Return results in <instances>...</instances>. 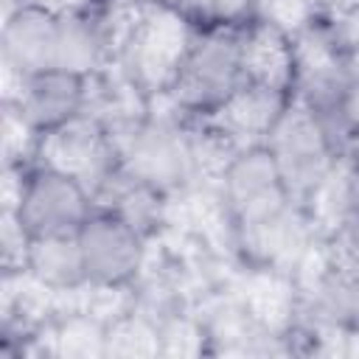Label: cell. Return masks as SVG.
I'll use <instances>...</instances> for the list:
<instances>
[{
  "label": "cell",
  "mask_w": 359,
  "mask_h": 359,
  "mask_svg": "<svg viewBox=\"0 0 359 359\" xmlns=\"http://www.w3.org/2000/svg\"><path fill=\"white\" fill-rule=\"evenodd\" d=\"M289 104H292V93L244 81L219 109H213L202 121L219 129L236 149H250L266 143L269 132L275 129V123L280 121Z\"/></svg>",
  "instance_id": "cell-10"
},
{
  "label": "cell",
  "mask_w": 359,
  "mask_h": 359,
  "mask_svg": "<svg viewBox=\"0 0 359 359\" xmlns=\"http://www.w3.org/2000/svg\"><path fill=\"white\" fill-rule=\"evenodd\" d=\"M241 50H244L247 81L292 93L294 48H292V34L286 28L264 17H255L241 28Z\"/></svg>",
  "instance_id": "cell-12"
},
{
  "label": "cell",
  "mask_w": 359,
  "mask_h": 359,
  "mask_svg": "<svg viewBox=\"0 0 359 359\" xmlns=\"http://www.w3.org/2000/svg\"><path fill=\"white\" fill-rule=\"evenodd\" d=\"M182 11L199 25H247L258 17V0H185Z\"/></svg>",
  "instance_id": "cell-17"
},
{
  "label": "cell",
  "mask_w": 359,
  "mask_h": 359,
  "mask_svg": "<svg viewBox=\"0 0 359 359\" xmlns=\"http://www.w3.org/2000/svg\"><path fill=\"white\" fill-rule=\"evenodd\" d=\"M95 210L90 188L50 165L25 171L14 213L28 236H73Z\"/></svg>",
  "instance_id": "cell-4"
},
{
  "label": "cell",
  "mask_w": 359,
  "mask_h": 359,
  "mask_svg": "<svg viewBox=\"0 0 359 359\" xmlns=\"http://www.w3.org/2000/svg\"><path fill=\"white\" fill-rule=\"evenodd\" d=\"M109 59H115V48L104 17L87 14L84 8L59 14L53 67L90 79L107 67Z\"/></svg>",
  "instance_id": "cell-11"
},
{
  "label": "cell",
  "mask_w": 359,
  "mask_h": 359,
  "mask_svg": "<svg viewBox=\"0 0 359 359\" xmlns=\"http://www.w3.org/2000/svg\"><path fill=\"white\" fill-rule=\"evenodd\" d=\"M309 6V20H323V22H337L359 11V0H306Z\"/></svg>",
  "instance_id": "cell-19"
},
{
  "label": "cell",
  "mask_w": 359,
  "mask_h": 359,
  "mask_svg": "<svg viewBox=\"0 0 359 359\" xmlns=\"http://www.w3.org/2000/svg\"><path fill=\"white\" fill-rule=\"evenodd\" d=\"M300 303L314 328L351 334L359 323V275H348L323 264L309 280Z\"/></svg>",
  "instance_id": "cell-13"
},
{
  "label": "cell",
  "mask_w": 359,
  "mask_h": 359,
  "mask_svg": "<svg viewBox=\"0 0 359 359\" xmlns=\"http://www.w3.org/2000/svg\"><path fill=\"white\" fill-rule=\"evenodd\" d=\"M143 356V353H160V325H151L135 311H126V317H115L107 325L104 337V356Z\"/></svg>",
  "instance_id": "cell-15"
},
{
  "label": "cell",
  "mask_w": 359,
  "mask_h": 359,
  "mask_svg": "<svg viewBox=\"0 0 359 359\" xmlns=\"http://www.w3.org/2000/svg\"><path fill=\"white\" fill-rule=\"evenodd\" d=\"M56 22L59 14L34 0H25L22 6L6 11L0 48H3V67L8 81L53 67Z\"/></svg>",
  "instance_id": "cell-9"
},
{
  "label": "cell",
  "mask_w": 359,
  "mask_h": 359,
  "mask_svg": "<svg viewBox=\"0 0 359 359\" xmlns=\"http://www.w3.org/2000/svg\"><path fill=\"white\" fill-rule=\"evenodd\" d=\"M244 25H199L165 90L180 115L205 118L219 109L244 81Z\"/></svg>",
  "instance_id": "cell-1"
},
{
  "label": "cell",
  "mask_w": 359,
  "mask_h": 359,
  "mask_svg": "<svg viewBox=\"0 0 359 359\" xmlns=\"http://www.w3.org/2000/svg\"><path fill=\"white\" fill-rule=\"evenodd\" d=\"M339 196H342V219H359V163L339 165Z\"/></svg>",
  "instance_id": "cell-18"
},
{
  "label": "cell",
  "mask_w": 359,
  "mask_h": 359,
  "mask_svg": "<svg viewBox=\"0 0 359 359\" xmlns=\"http://www.w3.org/2000/svg\"><path fill=\"white\" fill-rule=\"evenodd\" d=\"M115 143L121 151V165L163 194L182 188L196 171L191 129L174 118H140Z\"/></svg>",
  "instance_id": "cell-3"
},
{
  "label": "cell",
  "mask_w": 359,
  "mask_h": 359,
  "mask_svg": "<svg viewBox=\"0 0 359 359\" xmlns=\"http://www.w3.org/2000/svg\"><path fill=\"white\" fill-rule=\"evenodd\" d=\"M6 101L25 118V123L45 135L87 109L90 79L50 67L22 79H14V90L6 93Z\"/></svg>",
  "instance_id": "cell-8"
},
{
  "label": "cell",
  "mask_w": 359,
  "mask_h": 359,
  "mask_svg": "<svg viewBox=\"0 0 359 359\" xmlns=\"http://www.w3.org/2000/svg\"><path fill=\"white\" fill-rule=\"evenodd\" d=\"M266 149L278 165L286 191L303 205H309L339 168V157L325 129L320 126L314 112L297 98H292V104L269 132Z\"/></svg>",
  "instance_id": "cell-2"
},
{
  "label": "cell",
  "mask_w": 359,
  "mask_h": 359,
  "mask_svg": "<svg viewBox=\"0 0 359 359\" xmlns=\"http://www.w3.org/2000/svg\"><path fill=\"white\" fill-rule=\"evenodd\" d=\"M22 272L28 280H34L50 294L84 289L87 272H84V258H81L76 233L73 236H31Z\"/></svg>",
  "instance_id": "cell-14"
},
{
  "label": "cell",
  "mask_w": 359,
  "mask_h": 359,
  "mask_svg": "<svg viewBox=\"0 0 359 359\" xmlns=\"http://www.w3.org/2000/svg\"><path fill=\"white\" fill-rule=\"evenodd\" d=\"M219 191L236 227L261 219L294 199L280 180L266 143L241 149L219 174Z\"/></svg>",
  "instance_id": "cell-7"
},
{
  "label": "cell",
  "mask_w": 359,
  "mask_h": 359,
  "mask_svg": "<svg viewBox=\"0 0 359 359\" xmlns=\"http://www.w3.org/2000/svg\"><path fill=\"white\" fill-rule=\"evenodd\" d=\"M323 264L348 275H359V219H339L323 236Z\"/></svg>",
  "instance_id": "cell-16"
},
{
  "label": "cell",
  "mask_w": 359,
  "mask_h": 359,
  "mask_svg": "<svg viewBox=\"0 0 359 359\" xmlns=\"http://www.w3.org/2000/svg\"><path fill=\"white\" fill-rule=\"evenodd\" d=\"M36 154L42 157L39 165L73 174L90 188V194H95V188L121 165L112 132L93 112H81L73 121L39 135Z\"/></svg>",
  "instance_id": "cell-5"
},
{
  "label": "cell",
  "mask_w": 359,
  "mask_h": 359,
  "mask_svg": "<svg viewBox=\"0 0 359 359\" xmlns=\"http://www.w3.org/2000/svg\"><path fill=\"white\" fill-rule=\"evenodd\" d=\"M137 3H146V6H163V8H182L185 0H137Z\"/></svg>",
  "instance_id": "cell-20"
},
{
  "label": "cell",
  "mask_w": 359,
  "mask_h": 359,
  "mask_svg": "<svg viewBox=\"0 0 359 359\" xmlns=\"http://www.w3.org/2000/svg\"><path fill=\"white\" fill-rule=\"evenodd\" d=\"M356 14H359V11H356Z\"/></svg>",
  "instance_id": "cell-22"
},
{
  "label": "cell",
  "mask_w": 359,
  "mask_h": 359,
  "mask_svg": "<svg viewBox=\"0 0 359 359\" xmlns=\"http://www.w3.org/2000/svg\"><path fill=\"white\" fill-rule=\"evenodd\" d=\"M87 283L93 286H126L143 269L146 236L112 210L95 208L76 233Z\"/></svg>",
  "instance_id": "cell-6"
},
{
  "label": "cell",
  "mask_w": 359,
  "mask_h": 359,
  "mask_svg": "<svg viewBox=\"0 0 359 359\" xmlns=\"http://www.w3.org/2000/svg\"><path fill=\"white\" fill-rule=\"evenodd\" d=\"M351 334H353V337H356V339H359V323H356V328H353V331H351Z\"/></svg>",
  "instance_id": "cell-21"
}]
</instances>
